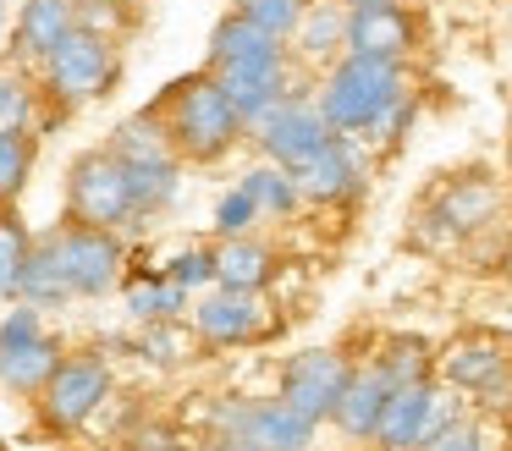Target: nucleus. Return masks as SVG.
<instances>
[{"mask_svg":"<svg viewBox=\"0 0 512 451\" xmlns=\"http://www.w3.org/2000/svg\"><path fill=\"white\" fill-rule=\"evenodd\" d=\"M149 110L160 116L171 149H177L182 160H199V165L226 160V154L243 143V132H248V121L237 116V105L226 99L221 77H215L210 66H204V72L177 77V83H171Z\"/></svg>","mask_w":512,"mask_h":451,"instance_id":"1","label":"nucleus"},{"mask_svg":"<svg viewBox=\"0 0 512 451\" xmlns=\"http://www.w3.org/2000/svg\"><path fill=\"white\" fill-rule=\"evenodd\" d=\"M408 94V77L397 61H375V55H336L331 72L320 83V116L331 132L347 138H364L380 116H386L397 99Z\"/></svg>","mask_w":512,"mask_h":451,"instance_id":"2","label":"nucleus"},{"mask_svg":"<svg viewBox=\"0 0 512 451\" xmlns=\"http://www.w3.org/2000/svg\"><path fill=\"white\" fill-rule=\"evenodd\" d=\"M39 66H45V94L56 99L61 110H78V105L105 99L116 88V77H122V50H116V39H105V33H94V28H72Z\"/></svg>","mask_w":512,"mask_h":451,"instance_id":"3","label":"nucleus"},{"mask_svg":"<svg viewBox=\"0 0 512 451\" xmlns=\"http://www.w3.org/2000/svg\"><path fill=\"white\" fill-rule=\"evenodd\" d=\"M67 220L100 231H122L138 220V198L127 182V165L111 149H89L67 165Z\"/></svg>","mask_w":512,"mask_h":451,"instance_id":"4","label":"nucleus"},{"mask_svg":"<svg viewBox=\"0 0 512 451\" xmlns=\"http://www.w3.org/2000/svg\"><path fill=\"white\" fill-rule=\"evenodd\" d=\"M39 242H45V253L56 259V270H61V281H67L72 297H100L122 281V242H116V231L61 220V226L45 231Z\"/></svg>","mask_w":512,"mask_h":451,"instance_id":"5","label":"nucleus"},{"mask_svg":"<svg viewBox=\"0 0 512 451\" xmlns=\"http://www.w3.org/2000/svg\"><path fill=\"white\" fill-rule=\"evenodd\" d=\"M111 396V363L100 352H67L39 391V413L56 435H78Z\"/></svg>","mask_w":512,"mask_h":451,"instance_id":"6","label":"nucleus"},{"mask_svg":"<svg viewBox=\"0 0 512 451\" xmlns=\"http://www.w3.org/2000/svg\"><path fill=\"white\" fill-rule=\"evenodd\" d=\"M347 374H353V363H347L336 347L298 352V358H287V369H281V391H276V402H287L292 413L303 418V424L320 429V424H331L336 402H342Z\"/></svg>","mask_w":512,"mask_h":451,"instance_id":"7","label":"nucleus"},{"mask_svg":"<svg viewBox=\"0 0 512 451\" xmlns=\"http://www.w3.org/2000/svg\"><path fill=\"white\" fill-rule=\"evenodd\" d=\"M215 435L243 440L248 451H309L314 424H303L287 402H226L215 413Z\"/></svg>","mask_w":512,"mask_h":451,"instance_id":"8","label":"nucleus"},{"mask_svg":"<svg viewBox=\"0 0 512 451\" xmlns=\"http://www.w3.org/2000/svg\"><path fill=\"white\" fill-rule=\"evenodd\" d=\"M287 176L298 182V198H309V204H342V198H358L364 193V154H358V138L331 132V138H325L303 165H292Z\"/></svg>","mask_w":512,"mask_h":451,"instance_id":"9","label":"nucleus"},{"mask_svg":"<svg viewBox=\"0 0 512 451\" xmlns=\"http://www.w3.org/2000/svg\"><path fill=\"white\" fill-rule=\"evenodd\" d=\"M441 374L457 391L474 396V402L496 407L512 385V358H507V347L490 341V336H457L452 347L441 352Z\"/></svg>","mask_w":512,"mask_h":451,"instance_id":"10","label":"nucleus"},{"mask_svg":"<svg viewBox=\"0 0 512 451\" xmlns=\"http://www.w3.org/2000/svg\"><path fill=\"white\" fill-rule=\"evenodd\" d=\"M254 138H259V149H265V160H270V165L292 171V165H303L325 138H331V127H325L320 110L303 105V99L292 94V99H281V105L270 110V116H259V121H254Z\"/></svg>","mask_w":512,"mask_h":451,"instance_id":"11","label":"nucleus"},{"mask_svg":"<svg viewBox=\"0 0 512 451\" xmlns=\"http://www.w3.org/2000/svg\"><path fill=\"white\" fill-rule=\"evenodd\" d=\"M193 330L210 347H243V341H259L270 330V314L259 303V292H232V286H215L193 303Z\"/></svg>","mask_w":512,"mask_h":451,"instance_id":"12","label":"nucleus"},{"mask_svg":"<svg viewBox=\"0 0 512 451\" xmlns=\"http://www.w3.org/2000/svg\"><path fill=\"white\" fill-rule=\"evenodd\" d=\"M221 88L226 99L237 105V116L254 127L259 116H270V110L281 105V99H292L298 88H292V55H265V61H237V66H221Z\"/></svg>","mask_w":512,"mask_h":451,"instance_id":"13","label":"nucleus"},{"mask_svg":"<svg viewBox=\"0 0 512 451\" xmlns=\"http://www.w3.org/2000/svg\"><path fill=\"white\" fill-rule=\"evenodd\" d=\"M419 44V22L408 6H358L347 11V50L342 55H375V61H408Z\"/></svg>","mask_w":512,"mask_h":451,"instance_id":"14","label":"nucleus"},{"mask_svg":"<svg viewBox=\"0 0 512 451\" xmlns=\"http://www.w3.org/2000/svg\"><path fill=\"white\" fill-rule=\"evenodd\" d=\"M430 407H435V380L391 385L386 407H380V424L369 440L380 451H424V440H430Z\"/></svg>","mask_w":512,"mask_h":451,"instance_id":"15","label":"nucleus"},{"mask_svg":"<svg viewBox=\"0 0 512 451\" xmlns=\"http://www.w3.org/2000/svg\"><path fill=\"white\" fill-rule=\"evenodd\" d=\"M386 396H391L386 369H380V363H364V369L347 374V391H342V402H336L331 424L342 429L347 440H369V435H375V424H380Z\"/></svg>","mask_w":512,"mask_h":451,"instance_id":"16","label":"nucleus"},{"mask_svg":"<svg viewBox=\"0 0 512 451\" xmlns=\"http://www.w3.org/2000/svg\"><path fill=\"white\" fill-rule=\"evenodd\" d=\"M215 259V286H232V292H265L270 275H276V248L259 237H221V248H210Z\"/></svg>","mask_w":512,"mask_h":451,"instance_id":"17","label":"nucleus"},{"mask_svg":"<svg viewBox=\"0 0 512 451\" xmlns=\"http://www.w3.org/2000/svg\"><path fill=\"white\" fill-rule=\"evenodd\" d=\"M61 358H67L61 341L45 336V330H39V336H23V341H6V347H0V385H6V391H23V396H39Z\"/></svg>","mask_w":512,"mask_h":451,"instance_id":"18","label":"nucleus"},{"mask_svg":"<svg viewBox=\"0 0 512 451\" xmlns=\"http://www.w3.org/2000/svg\"><path fill=\"white\" fill-rule=\"evenodd\" d=\"M72 28H78V0H23V11H17V55L45 61Z\"/></svg>","mask_w":512,"mask_h":451,"instance_id":"19","label":"nucleus"},{"mask_svg":"<svg viewBox=\"0 0 512 451\" xmlns=\"http://www.w3.org/2000/svg\"><path fill=\"white\" fill-rule=\"evenodd\" d=\"M281 50H287V39L265 33L259 22H248L243 11H226L210 33V72L237 66V61H265V55H281Z\"/></svg>","mask_w":512,"mask_h":451,"instance_id":"20","label":"nucleus"},{"mask_svg":"<svg viewBox=\"0 0 512 451\" xmlns=\"http://www.w3.org/2000/svg\"><path fill=\"white\" fill-rule=\"evenodd\" d=\"M501 193L496 182H490L485 171L479 176H457V182L441 187V198H435V220H441L446 231H479L490 215H496Z\"/></svg>","mask_w":512,"mask_h":451,"instance_id":"21","label":"nucleus"},{"mask_svg":"<svg viewBox=\"0 0 512 451\" xmlns=\"http://www.w3.org/2000/svg\"><path fill=\"white\" fill-rule=\"evenodd\" d=\"M287 44L303 61H336V55L347 50V6H336V0L303 6V17H298V28H292Z\"/></svg>","mask_w":512,"mask_h":451,"instance_id":"22","label":"nucleus"},{"mask_svg":"<svg viewBox=\"0 0 512 451\" xmlns=\"http://www.w3.org/2000/svg\"><path fill=\"white\" fill-rule=\"evenodd\" d=\"M105 149L116 154V160H127V165H149V160H177V149H171V138H166V127H160V116L155 110H138V116H127L122 127L111 132V143Z\"/></svg>","mask_w":512,"mask_h":451,"instance_id":"23","label":"nucleus"},{"mask_svg":"<svg viewBox=\"0 0 512 451\" xmlns=\"http://www.w3.org/2000/svg\"><path fill=\"white\" fill-rule=\"evenodd\" d=\"M28 253H34V237H28L23 215H17L12 204H0V297H17Z\"/></svg>","mask_w":512,"mask_h":451,"instance_id":"24","label":"nucleus"},{"mask_svg":"<svg viewBox=\"0 0 512 451\" xmlns=\"http://www.w3.org/2000/svg\"><path fill=\"white\" fill-rule=\"evenodd\" d=\"M182 308H188V292H182L171 275H155V281H133V286H127V314L144 319V325L177 319Z\"/></svg>","mask_w":512,"mask_h":451,"instance_id":"25","label":"nucleus"},{"mask_svg":"<svg viewBox=\"0 0 512 451\" xmlns=\"http://www.w3.org/2000/svg\"><path fill=\"white\" fill-rule=\"evenodd\" d=\"M34 154H39V143H34V132H0V204H17L23 198V187H28V176H34Z\"/></svg>","mask_w":512,"mask_h":451,"instance_id":"26","label":"nucleus"},{"mask_svg":"<svg viewBox=\"0 0 512 451\" xmlns=\"http://www.w3.org/2000/svg\"><path fill=\"white\" fill-rule=\"evenodd\" d=\"M375 363L386 369V380H391V385L435 380V352H430V341H419V336H391V341H386V352H380Z\"/></svg>","mask_w":512,"mask_h":451,"instance_id":"27","label":"nucleus"},{"mask_svg":"<svg viewBox=\"0 0 512 451\" xmlns=\"http://www.w3.org/2000/svg\"><path fill=\"white\" fill-rule=\"evenodd\" d=\"M243 193L254 198L259 215H292V209H298V182H292L281 165H254V171L243 176Z\"/></svg>","mask_w":512,"mask_h":451,"instance_id":"28","label":"nucleus"},{"mask_svg":"<svg viewBox=\"0 0 512 451\" xmlns=\"http://www.w3.org/2000/svg\"><path fill=\"white\" fill-rule=\"evenodd\" d=\"M303 6H309V0H237V11H243L248 22H259L265 33H276V39H292Z\"/></svg>","mask_w":512,"mask_h":451,"instance_id":"29","label":"nucleus"},{"mask_svg":"<svg viewBox=\"0 0 512 451\" xmlns=\"http://www.w3.org/2000/svg\"><path fill=\"white\" fill-rule=\"evenodd\" d=\"M424 451H496V440H490V424H479V418L463 413L441 440H430Z\"/></svg>","mask_w":512,"mask_h":451,"instance_id":"30","label":"nucleus"},{"mask_svg":"<svg viewBox=\"0 0 512 451\" xmlns=\"http://www.w3.org/2000/svg\"><path fill=\"white\" fill-rule=\"evenodd\" d=\"M28 116H34V94H28L12 72H0V132L28 127Z\"/></svg>","mask_w":512,"mask_h":451,"instance_id":"31","label":"nucleus"},{"mask_svg":"<svg viewBox=\"0 0 512 451\" xmlns=\"http://www.w3.org/2000/svg\"><path fill=\"white\" fill-rule=\"evenodd\" d=\"M254 220H259V209H254V198H248L243 187H232V193L215 204V231H221V237H243Z\"/></svg>","mask_w":512,"mask_h":451,"instance_id":"32","label":"nucleus"},{"mask_svg":"<svg viewBox=\"0 0 512 451\" xmlns=\"http://www.w3.org/2000/svg\"><path fill=\"white\" fill-rule=\"evenodd\" d=\"M171 281L182 286V292H193V286H204V281H215V259L204 248H188V253H177V259H171Z\"/></svg>","mask_w":512,"mask_h":451,"instance_id":"33","label":"nucleus"},{"mask_svg":"<svg viewBox=\"0 0 512 451\" xmlns=\"http://www.w3.org/2000/svg\"><path fill=\"white\" fill-rule=\"evenodd\" d=\"M171 325H177V319H160V325H144V352H149L155 363H182V336H177Z\"/></svg>","mask_w":512,"mask_h":451,"instance_id":"34","label":"nucleus"},{"mask_svg":"<svg viewBox=\"0 0 512 451\" xmlns=\"http://www.w3.org/2000/svg\"><path fill=\"white\" fill-rule=\"evenodd\" d=\"M336 6H347V11H358V6H402V0H336Z\"/></svg>","mask_w":512,"mask_h":451,"instance_id":"35","label":"nucleus"}]
</instances>
